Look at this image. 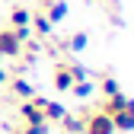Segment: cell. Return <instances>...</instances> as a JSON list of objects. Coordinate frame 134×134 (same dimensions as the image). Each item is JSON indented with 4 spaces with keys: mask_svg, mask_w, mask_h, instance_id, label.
Wrapping results in <instances>:
<instances>
[{
    "mask_svg": "<svg viewBox=\"0 0 134 134\" xmlns=\"http://www.w3.org/2000/svg\"><path fill=\"white\" fill-rule=\"evenodd\" d=\"M83 134H115L112 118H109L105 112H93V115H86V118H83Z\"/></svg>",
    "mask_w": 134,
    "mask_h": 134,
    "instance_id": "6da1fadb",
    "label": "cell"
},
{
    "mask_svg": "<svg viewBox=\"0 0 134 134\" xmlns=\"http://www.w3.org/2000/svg\"><path fill=\"white\" fill-rule=\"evenodd\" d=\"M23 38L16 35V29H0V58H19Z\"/></svg>",
    "mask_w": 134,
    "mask_h": 134,
    "instance_id": "7a4b0ae2",
    "label": "cell"
},
{
    "mask_svg": "<svg viewBox=\"0 0 134 134\" xmlns=\"http://www.w3.org/2000/svg\"><path fill=\"white\" fill-rule=\"evenodd\" d=\"M70 86H74V67L70 64H54V90L70 93Z\"/></svg>",
    "mask_w": 134,
    "mask_h": 134,
    "instance_id": "3957f363",
    "label": "cell"
},
{
    "mask_svg": "<svg viewBox=\"0 0 134 134\" xmlns=\"http://www.w3.org/2000/svg\"><path fill=\"white\" fill-rule=\"evenodd\" d=\"M19 118H23L26 125H48V121H45V115H42V109H38V105H32V99H26V102L19 105Z\"/></svg>",
    "mask_w": 134,
    "mask_h": 134,
    "instance_id": "277c9868",
    "label": "cell"
},
{
    "mask_svg": "<svg viewBox=\"0 0 134 134\" xmlns=\"http://www.w3.org/2000/svg\"><path fill=\"white\" fill-rule=\"evenodd\" d=\"M125 109H134V99H128L125 93H115V96H109V99H105V105H102V112H105V115L125 112Z\"/></svg>",
    "mask_w": 134,
    "mask_h": 134,
    "instance_id": "5b68a950",
    "label": "cell"
},
{
    "mask_svg": "<svg viewBox=\"0 0 134 134\" xmlns=\"http://www.w3.org/2000/svg\"><path fill=\"white\" fill-rule=\"evenodd\" d=\"M109 118H112V128L118 131V134H128V131H134V109L115 112V115H109Z\"/></svg>",
    "mask_w": 134,
    "mask_h": 134,
    "instance_id": "8992f818",
    "label": "cell"
},
{
    "mask_svg": "<svg viewBox=\"0 0 134 134\" xmlns=\"http://www.w3.org/2000/svg\"><path fill=\"white\" fill-rule=\"evenodd\" d=\"M7 86H10V93H13L16 99H32V96H35L32 83H29V80H23V77H10V80H7Z\"/></svg>",
    "mask_w": 134,
    "mask_h": 134,
    "instance_id": "52a82bcc",
    "label": "cell"
},
{
    "mask_svg": "<svg viewBox=\"0 0 134 134\" xmlns=\"http://www.w3.org/2000/svg\"><path fill=\"white\" fill-rule=\"evenodd\" d=\"M38 109H42V115H45V121H48V125H51V121L58 125V121L64 118V115H67V109H64L61 102H51V99H45V102H42Z\"/></svg>",
    "mask_w": 134,
    "mask_h": 134,
    "instance_id": "ba28073f",
    "label": "cell"
},
{
    "mask_svg": "<svg viewBox=\"0 0 134 134\" xmlns=\"http://www.w3.org/2000/svg\"><path fill=\"white\" fill-rule=\"evenodd\" d=\"M29 26H32V32H35L38 38H48V35H51V23H48L45 13H32L29 16Z\"/></svg>",
    "mask_w": 134,
    "mask_h": 134,
    "instance_id": "9c48e42d",
    "label": "cell"
},
{
    "mask_svg": "<svg viewBox=\"0 0 134 134\" xmlns=\"http://www.w3.org/2000/svg\"><path fill=\"white\" fill-rule=\"evenodd\" d=\"M29 10L26 7H13V13H10V29H29Z\"/></svg>",
    "mask_w": 134,
    "mask_h": 134,
    "instance_id": "30bf717a",
    "label": "cell"
},
{
    "mask_svg": "<svg viewBox=\"0 0 134 134\" xmlns=\"http://www.w3.org/2000/svg\"><path fill=\"white\" fill-rule=\"evenodd\" d=\"M86 42H90V38H86V32H74L70 38H64V42H61V48H67V51H74V54H77V51H83V48H86Z\"/></svg>",
    "mask_w": 134,
    "mask_h": 134,
    "instance_id": "8fae6325",
    "label": "cell"
},
{
    "mask_svg": "<svg viewBox=\"0 0 134 134\" xmlns=\"http://www.w3.org/2000/svg\"><path fill=\"white\" fill-rule=\"evenodd\" d=\"M58 125L64 134H83V118H77V115H64Z\"/></svg>",
    "mask_w": 134,
    "mask_h": 134,
    "instance_id": "7c38bea8",
    "label": "cell"
},
{
    "mask_svg": "<svg viewBox=\"0 0 134 134\" xmlns=\"http://www.w3.org/2000/svg\"><path fill=\"white\" fill-rule=\"evenodd\" d=\"M99 90H102V96H105V99H109V96H115V93H121V86H118V80H115V77H102Z\"/></svg>",
    "mask_w": 134,
    "mask_h": 134,
    "instance_id": "4fadbf2b",
    "label": "cell"
},
{
    "mask_svg": "<svg viewBox=\"0 0 134 134\" xmlns=\"http://www.w3.org/2000/svg\"><path fill=\"white\" fill-rule=\"evenodd\" d=\"M70 93H74L77 99H86V96L93 93V83H90V80H83V83H74V86H70Z\"/></svg>",
    "mask_w": 134,
    "mask_h": 134,
    "instance_id": "5bb4252c",
    "label": "cell"
},
{
    "mask_svg": "<svg viewBox=\"0 0 134 134\" xmlns=\"http://www.w3.org/2000/svg\"><path fill=\"white\" fill-rule=\"evenodd\" d=\"M70 67H74V83H83V80H90V74L83 70L80 64H70Z\"/></svg>",
    "mask_w": 134,
    "mask_h": 134,
    "instance_id": "9a60e30c",
    "label": "cell"
},
{
    "mask_svg": "<svg viewBox=\"0 0 134 134\" xmlns=\"http://www.w3.org/2000/svg\"><path fill=\"white\" fill-rule=\"evenodd\" d=\"M7 80H10V74L3 70V67H0V86H3V83H7Z\"/></svg>",
    "mask_w": 134,
    "mask_h": 134,
    "instance_id": "2e32d148",
    "label": "cell"
},
{
    "mask_svg": "<svg viewBox=\"0 0 134 134\" xmlns=\"http://www.w3.org/2000/svg\"><path fill=\"white\" fill-rule=\"evenodd\" d=\"M13 134H26V131H19V128H16V131H13Z\"/></svg>",
    "mask_w": 134,
    "mask_h": 134,
    "instance_id": "e0dca14e",
    "label": "cell"
},
{
    "mask_svg": "<svg viewBox=\"0 0 134 134\" xmlns=\"http://www.w3.org/2000/svg\"><path fill=\"white\" fill-rule=\"evenodd\" d=\"M86 3H99V0H86Z\"/></svg>",
    "mask_w": 134,
    "mask_h": 134,
    "instance_id": "ac0fdd59",
    "label": "cell"
}]
</instances>
